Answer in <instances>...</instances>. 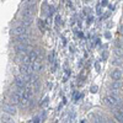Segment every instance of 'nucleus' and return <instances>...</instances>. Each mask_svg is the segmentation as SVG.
Masks as SVG:
<instances>
[{
  "instance_id": "17",
  "label": "nucleus",
  "mask_w": 123,
  "mask_h": 123,
  "mask_svg": "<svg viewBox=\"0 0 123 123\" xmlns=\"http://www.w3.org/2000/svg\"><path fill=\"white\" fill-rule=\"evenodd\" d=\"M102 6H106L107 5V0H102V4H101Z\"/></svg>"
},
{
  "instance_id": "4",
  "label": "nucleus",
  "mask_w": 123,
  "mask_h": 123,
  "mask_svg": "<svg viewBox=\"0 0 123 123\" xmlns=\"http://www.w3.org/2000/svg\"><path fill=\"white\" fill-rule=\"evenodd\" d=\"M26 84H27V81L25 80V78L22 76V74L20 75V76H17V78H16V80H15V85H16V87H20V89H25Z\"/></svg>"
},
{
  "instance_id": "9",
  "label": "nucleus",
  "mask_w": 123,
  "mask_h": 123,
  "mask_svg": "<svg viewBox=\"0 0 123 123\" xmlns=\"http://www.w3.org/2000/svg\"><path fill=\"white\" fill-rule=\"evenodd\" d=\"M115 118H116L118 122L123 123V108H122L121 111H118V112H115Z\"/></svg>"
},
{
  "instance_id": "11",
  "label": "nucleus",
  "mask_w": 123,
  "mask_h": 123,
  "mask_svg": "<svg viewBox=\"0 0 123 123\" xmlns=\"http://www.w3.org/2000/svg\"><path fill=\"white\" fill-rule=\"evenodd\" d=\"M55 54H54V52H52V53H50L49 54V57H48V59H49V63L50 64H55Z\"/></svg>"
},
{
  "instance_id": "1",
  "label": "nucleus",
  "mask_w": 123,
  "mask_h": 123,
  "mask_svg": "<svg viewBox=\"0 0 123 123\" xmlns=\"http://www.w3.org/2000/svg\"><path fill=\"white\" fill-rule=\"evenodd\" d=\"M105 104L110 107H116L121 104V100L116 95H108L105 97Z\"/></svg>"
},
{
  "instance_id": "13",
  "label": "nucleus",
  "mask_w": 123,
  "mask_h": 123,
  "mask_svg": "<svg viewBox=\"0 0 123 123\" xmlns=\"http://www.w3.org/2000/svg\"><path fill=\"white\" fill-rule=\"evenodd\" d=\"M116 54H117L118 57H121V58L123 57V50H122V48H121V49H119V48L116 49Z\"/></svg>"
},
{
  "instance_id": "20",
  "label": "nucleus",
  "mask_w": 123,
  "mask_h": 123,
  "mask_svg": "<svg viewBox=\"0 0 123 123\" xmlns=\"http://www.w3.org/2000/svg\"><path fill=\"white\" fill-rule=\"evenodd\" d=\"M107 55H108V53H107V52H105V53H104V59H106V58H107Z\"/></svg>"
},
{
  "instance_id": "12",
  "label": "nucleus",
  "mask_w": 123,
  "mask_h": 123,
  "mask_svg": "<svg viewBox=\"0 0 123 123\" xmlns=\"http://www.w3.org/2000/svg\"><path fill=\"white\" fill-rule=\"evenodd\" d=\"M38 27H39V30H42V31L46 30V26H44L43 21H38Z\"/></svg>"
},
{
  "instance_id": "15",
  "label": "nucleus",
  "mask_w": 123,
  "mask_h": 123,
  "mask_svg": "<svg viewBox=\"0 0 123 123\" xmlns=\"http://www.w3.org/2000/svg\"><path fill=\"white\" fill-rule=\"evenodd\" d=\"M97 91V86L94 85V86H91V92H96Z\"/></svg>"
},
{
  "instance_id": "8",
  "label": "nucleus",
  "mask_w": 123,
  "mask_h": 123,
  "mask_svg": "<svg viewBox=\"0 0 123 123\" xmlns=\"http://www.w3.org/2000/svg\"><path fill=\"white\" fill-rule=\"evenodd\" d=\"M28 38H30V36H28V33H27V32H25V33H22V35L16 36L17 42H22V43H26L27 41H28Z\"/></svg>"
},
{
  "instance_id": "5",
  "label": "nucleus",
  "mask_w": 123,
  "mask_h": 123,
  "mask_svg": "<svg viewBox=\"0 0 123 123\" xmlns=\"http://www.w3.org/2000/svg\"><path fill=\"white\" fill-rule=\"evenodd\" d=\"M122 75H123V71L119 68L115 69L113 71H111V78L113 79V80H121L122 79Z\"/></svg>"
},
{
  "instance_id": "3",
  "label": "nucleus",
  "mask_w": 123,
  "mask_h": 123,
  "mask_svg": "<svg viewBox=\"0 0 123 123\" xmlns=\"http://www.w3.org/2000/svg\"><path fill=\"white\" fill-rule=\"evenodd\" d=\"M32 69H33V73H39L41 70L43 69V65H42V60H41L38 57L33 60V63H32Z\"/></svg>"
},
{
  "instance_id": "14",
  "label": "nucleus",
  "mask_w": 123,
  "mask_h": 123,
  "mask_svg": "<svg viewBox=\"0 0 123 123\" xmlns=\"http://www.w3.org/2000/svg\"><path fill=\"white\" fill-rule=\"evenodd\" d=\"M1 122H14V119L11 117H1Z\"/></svg>"
},
{
  "instance_id": "21",
  "label": "nucleus",
  "mask_w": 123,
  "mask_h": 123,
  "mask_svg": "<svg viewBox=\"0 0 123 123\" xmlns=\"http://www.w3.org/2000/svg\"><path fill=\"white\" fill-rule=\"evenodd\" d=\"M96 70H100V64H98V63L96 64Z\"/></svg>"
},
{
  "instance_id": "19",
  "label": "nucleus",
  "mask_w": 123,
  "mask_h": 123,
  "mask_svg": "<svg viewBox=\"0 0 123 123\" xmlns=\"http://www.w3.org/2000/svg\"><path fill=\"white\" fill-rule=\"evenodd\" d=\"M119 32H121V33H122V35H123V25H122V26H121V27H119Z\"/></svg>"
},
{
  "instance_id": "16",
  "label": "nucleus",
  "mask_w": 123,
  "mask_h": 123,
  "mask_svg": "<svg viewBox=\"0 0 123 123\" xmlns=\"http://www.w3.org/2000/svg\"><path fill=\"white\" fill-rule=\"evenodd\" d=\"M119 63H122V59L119 60V59H115V62H113V64H119Z\"/></svg>"
},
{
  "instance_id": "18",
  "label": "nucleus",
  "mask_w": 123,
  "mask_h": 123,
  "mask_svg": "<svg viewBox=\"0 0 123 123\" xmlns=\"http://www.w3.org/2000/svg\"><path fill=\"white\" fill-rule=\"evenodd\" d=\"M55 21H57V25H59V24H60V17H59V16H57Z\"/></svg>"
},
{
  "instance_id": "2",
  "label": "nucleus",
  "mask_w": 123,
  "mask_h": 123,
  "mask_svg": "<svg viewBox=\"0 0 123 123\" xmlns=\"http://www.w3.org/2000/svg\"><path fill=\"white\" fill-rule=\"evenodd\" d=\"M3 111L5 112V113L10 115V116L16 115V112H17V110H16L15 105H12V104H5V105L3 106Z\"/></svg>"
},
{
  "instance_id": "6",
  "label": "nucleus",
  "mask_w": 123,
  "mask_h": 123,
  "mask_svg": "<svg viewBox=\"0 0 123 123\" xmlns=\"http://www.w3.org/2000/svg\"><path fill=\"white\" fill-rule=\"evenodd\" d=\"M25 32H27V27H25L24 25L17 26V27H15V28L12 30V35H15V36L22 35V33H25Z\"/></svg>"
},
{
  "instance_id": "10",
  "label": "nucleus",
  "mask_w": 123,
  "mask_h": 123,
  "mask_svg": "<svg viewBox=\"0 0 123 123\" xmlns=\"http://www.w3.org/2000/svg\"><path fill=\"white\" fill-rule=\"evenodd\" d=\"M122 86H123V83H122V81H119V80H116L115 83L111 85V87H112V89H117V90H118V89H121Z\"/></svg>"
},
{
  "instance_id": "7",
  "label": "nucleus",
  "mask_w": 123,
  "mask_h": 123,
  "mask_svg": "<svg viewBox=\"0 0 123 123\" xmlns=\"http://www.w3.org/2000/svg\"><path fill=\"white\" fill-rule=\"evenodd\" d=\"M33 15H35V9H32V7H27V9H25L22 11V16L24 17H31L32 18Z\"/></svg>"
}]
</instances>
